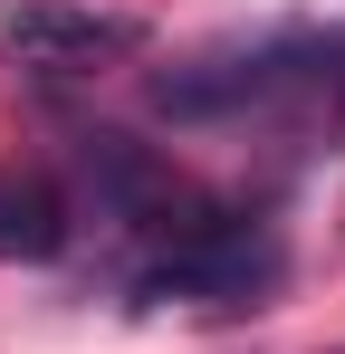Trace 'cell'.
Returning a JSON list of instances; mask_svg holds the SVG:
<instances>
[{
  "label": "cell",
  "instance_id": "6da1fadb",
  "mask_svg": "<svg viewBox=\"0 0 345 354\" xmlns=\"http://www.w3.org/2000/svg\"><path fill=\"white\" fill-rule=\"evenodd\" d=\"M154 115L240 124V115H336L345 124V29H288L259 48H221L154 77Z\"/></svg>",
  "mask_w": 345,
  "mask_h": 354
},
{
  "label": "cell",
  "instance_id": "7a4b0ae2",
  "mask_svg": "<svg viewBox=\"0 0 345 354\" xmlns=\"http://www.w3.org/2000/svg\"><path fill=\"white\" fill-rule=\"evenodd\" d=\"M77 182L96 192V221H115L144 259L221 221V201H211L192 173H172V153L115 134V124H87V134H77Z\"/></svg>",
  "mask_w": 345,
  "mask_h": 354
},
{
  "label": "cell",
  "instance_id": "3957f363",
  "mask_svg": "<svg viewBox=\"0 0 345 354\" xmlns=\"http://www.w3.org/2000/svg\"><path fill=\"white\" fill-rule=\"evenodd\" d=\"M278 278H288L278 230H269L259 211H240V201H221L211 230L134 259V297H144V306H259Z\"/></svg>",
  "mask_w": 345,
  "mask_h": 354
},
{
  "label": "cell",
  "instance_id": "277c9868",
  "mask_svg": "<svg viewBox=\"0 0 345 354\" xmlns=\"http://www.w3.org/2000/svg\"><path fill=\"white\" fill-rule=\"evenodd\" d=\"M144 48V19H125V10H96V0H10L0 10V58L19 67V77H106Z\"/></svg>",
  "mask_w": 345,
  "mask_h": 354
},
{
  "label": "cell",
  "instance_id": "5b68a950",
  "mask_svg": "<svg viewBox=\"0 0 345 354\" xmlns=\"http://www.w3.org/2000/svg\"><path fill=\"white\" fill-rule=\"evenodd\" d=\"M77 239V201L57 192L48 173H0V259H57Z\"/></svg>",
  "mask_w": 345,
  "mask_h": 354
}]
</instances>
